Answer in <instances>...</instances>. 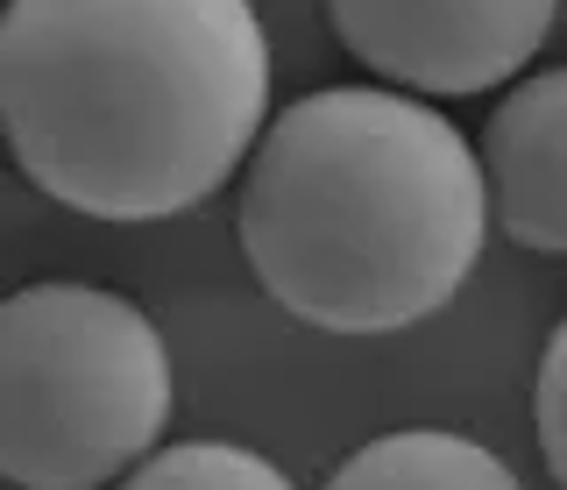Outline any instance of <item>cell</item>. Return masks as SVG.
Returning a JSON list of instances; mask_svg holds the SVG:
<instances>
[{
  "mask_svg": "<svg viewBox=\"0 0 567 490\" xmlns=\"http://www.w3.org/2000/svg\"><path fill=\"white\" fill-rule=\"evenodd\" d=\"M270 43L248 0H8L0 143L85 221H171L262 143Z\"/></svg>",
  "mask_w": 567,
  "mask_h": 490,
  "instance_id": "obj_1",
  "label": "cell"
},
{
  "mask_svg": "<svg viewBox=\"0 0 567 490\" xmlns=\"http://www.w3.org/2000/svg\"><path fill=\"white\" fill-rule=\"evenodd\" d=\"M241 256L256 285L327 335L433 320L483 256V156L398 85L291 100L241 171Z\"/></svg>",
  "mask_w": 567,
  "mask_h": 490,
  "instance_id": "obj_2",
  "label": "cell"
},
{
  "mask_svg": "<svg viewBox=\"0 0 567 490\" xmlns=\"http://www.w3.org/2000/svg\"><path fill=\"white\" fill-rule=\"evenodd\" d=\"M171 419V348L150 313L100 285H22L0 299V477L100 490L142 469Z\"/></svg>",
  "mask_w": 567,
  "mask_h": 490,
  "instance_id": "obj_3",
  "label": "cell"
},
{
  "mask_svg": "<svg viewBox=\"0 0 567 490\" xmlns=\"http://www.w3.org/2000/svg\"><path fill=\"white\" fill-rule=\"evenodd\" d=\"M560 0H327L333 37L419 100L489 93L525 72Z\"/></svg>",
  "mask_w": 567,
  "mask_h": 490,
  "instance_id": "obj_4",
  "label": "cell"
},
{
  "mask_svg": "<svg viewBox=\"0 0 567 490\" xmlns=\"http://www.w3.org/2000/svg\"><path fill=\"white\" fill-rule=\"evenodd\" d=\"M489 221L539 256H567V64L511 85L483 121Z\"/></svg>",
  "mask_w": 567,
  "mask_h": 490,
  "instance_id": "obj_5",
  "label": "cell"
},
{
  "mask_svg": "<svg viewBox=\"0 0 567 490\" xmlns=\"http://www.w3.org/2000/svg\"><path fill=\"white\" fill-rule=\"evenodd\" d=\"M327 490H518V477L468 433L398 427L354 448L327 477Z\"/></svg>",
  "mask_w": 567,
  "mask_h": 490,
  "instance_id": "obj_6",
  "label": "cell"
},
{
  "mask_svg": "<svg viewBox=\"0 0 567 490\" xmlns=\"http://www.w3.org/2000/svg\"><path fill=\"white\" fill-rule=\"evenodd\" d=\"M114 490H298L270 455L235 441H177L156 448L142 469H128Z\"/></svg>",
  "mask_w": 567,
  "mask_h": 490,
  "instance_id": "obj_7",
  "label": "cell"
},
{
  "mask_svg": "<svg viewBox=\"0 0 567 490\" xmlns=\"http://www.w3.org/2000/svg\"><path fill=\"white\" fill-rule=\"evenodd\" d=\"M532 419H539V455L554 469V483L567 490V320L554 327L539 356V391H532Z\"/></svg>",
  "mask_w": 567,
  "mask_h": 490,
  "instance_id": "obj_8",
  "label": "cell"
}]
</instances>
